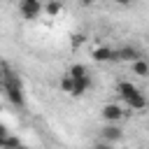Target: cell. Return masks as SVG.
<instances>
[{
    "label": "cell",
    "mask_w": 149,
    "mask_h": 149,
    "mask_svg": "<svg viewBox=\"0 0 149 149\" xmlns=\"http://www.w3.org/2000/svg\"><path fill=\"white\" fill-rule=\"evenodd\" d=\"M2 68V86H5V95L9 98V102L12 105H16V107H23V84H21V79H19V74L16 72H12L5 63L0 65Z\"/></svg>",
    "instance_id": "6da1fadb"
},
{
    "label": "cell",
    "mask_w": 149,
    "mask_h": 149,
    "mask_svg": "<svg viewBox=\"0 0 149 149\" xmlns=\"http://www.w3.org/2000/svg\"><path fill=\"white\" fill-rule=\"evenodd\" d=\"M116 93L121 95V100H123L130 109H144V107H147L144 93H142L135 84H130V81H119V84H116Z\"/></svg>",
    "instance_id": "7a4b0ae2"
},
{
    "label": "cell",
    "mask_w": 149,
    "mask_h": 149,
    "mask_svg": "<svg viewBox=\"0 0 149 149\" xmlns=\"http://www.w3.org/2000/svg\"><path fill=\"white\" fill-rule=\"evenodd\" d=\"M100 116L105 119V123H119V121L126 116V109H123L121 105H116V102H107V105H102Z\"/></svg>",
    "instance_id": "3957f363"
},
{
    "label": "cell",
    "mask_w": 149,
    "mask_h": 149,
    "mask_svg": "<svg viewBox=\"0 0 149 149\" xmlns=\"http://www.w3.org/2000/svg\"><path fill=\"white\" fill-rule=\"evenodd\" d=\"M19 14L28 21L37 19L42 14V0H21L19 2Z\"/></svg>",
    "instance_id": "277c9868"
},
{
    "label": "cell",
    "mask_w": 149,
    "mask_h": 149,
    "mask_svg": "<svg viewBox=\"0 0 149 149\" xmlns=\"http://www.w3.org/2000/svg\"><path fill=\"white\" fill-rule=\"evenodd\" d=\"M91 56H93L95 63H116V49H112V47H107V44L95 47Z\"/></svg>",
    "instance_id": "5b68a950"
},
{
    "label": "cell",
    "mask_w": 149,
    "mask_h": 149,
    "mask_svg": "<svg viewBox=\"0 0 149 149\" xmlns=\"http://www.w3.org/2000/svg\"><path fill=\"white\" fill-rule=\"evenodd\" d=\"M100 137H102V142L114 144V142H119V140L123 137V130H121L116 123H107V126L100 128Z\"/></svg>",
    "instance_id": "8992f818"
},
{
    "label": "cell",
    "mask_w": 149,
    "mask_h": 149,
    "mask_svg": "<svg viewBox=\"0 0 149 149\" xmlns=\"http://www.w3.org/2000/svg\"><path fill=\"white\" fill-rule=\"evenodd\" d=\"M142 54H140V49L137 47H130V44H126V47H121V49H116V61H121V63H133L135 58H140Z\"/></svg>",
    "instance_id": "52a82bcc"
},
{
    "label": "cell",
    "mask_w": 149,
    "mask_h": 149,
    "mask_svg": "<svg viewBox=\"0 0 149 149\" xmlns=\"http://www.w3.org/2000/svg\"><path fill=\"white\" fill-rule=\"evenodd\" d=\"M130 72L137 74V77H149V61H147L144 56L135 58V61L130 63Z\"/></svg>",
    "instance_id": "ba28073f"
},
{
    "label": "cell",
    "mask_w": 149,
    "mask_h": 149,
    "mask_svg": "<svg viewBox=\"0 0 149 149\" xmlns=\"http://www.w3.org/2000/svg\"><path fill=\"white\" fill-rule=\"evenodd\" d=\"M42 12H44L47 16H58V14L63 12V2H61V0H47V2L42 5Z\"/></svg>",
    "instance_id": "9c48e42d"
},
{
    "label": "cell",
    "mask_w": 149,
    "mask_h": 149,
    "mask_svg": "<svg viewBox=\"0 0 149 149\" xmlns=\"http://www.w3.org/2000/svg\"><path fill=\"white\" fill-rule=\"evenodd\" d=\"M68 72H70L74 79H81V77H91V74H88V70H86V65H81V63H74V65H72Z\"/></svg>",
    "instance_id": "30bf717a"
},
{
    "label": "cell",
    "mask_w": 149,
    "mask_h": 149,
    "mask_svg": "<svg viewBox=\"0 0 149 149\" xmlns=\"http://www.w3.org/2000/svg\"><path fill=\"white\" fill-rule=\"evenodd\" d=\"M72 84H74L72 74H70V72H65V74L61 77V91H63V93H72Z\"/></svg>",
    "instance_id": "8fae6325"
},
{
    "label": "cell",
    "mask_w": 149,
    "mask_h": 149,
    "mask_svg": "<svg viewBox=\"0 0 149 149\" xmlns=\"http://www.w3.org/2000/svg\"><path fill=\"white\" fill-rule=\"evenodd\" d=\"M19 144H21V140H19V137H12L9 133L0 135V147H19Z\"/></svg>",
    "instance_id": "7c38bea8"
},
{
    "label": "cell",
    "mask_w": 149,
    "mask_h": 149,
    "mask_svg": "<svg viewBox=\"0 0 149 149\" xmlns=\"http://www.w3.org/2000/svg\"><path fill=\"white\" fill-rule=\"evenodd\" d=\"M84 42H86V35H84V33H74V35L70 37V47H72V49H79Z\"/></svg>",
    "instance_id": "4fadbf2b"
},
{
    "label": "cell",
    "mask_w": 149,
    "mask_h": 149,
    "mask_svg": "<svg viewBox=\"0 0 149 149\" xmlns=\"http://www.w3.org/2000/svg\"><path fill=\"white\" fill-rule=\"evenodd\" d=\"M114 5H119V7H130L133 5V0H112Z\"/></svg>",
    "instance_id": "5bb4252c"
},
{
    "label": "cell",
    "mask_w": 149,
    "mask_h": 149,
    "mask_svg": "<svg viewBox=\"0 0 149 149\" xmlns=\"http://www.w3.org/2000/svg\"><path fill=\"white\" fill-rule=\"evenodd\" d=\"M79 5H81V7H93L95 0H79Z\"/></svg>",
    "instance_id": "9a60e30c"
},
{
    "label": "cell",
    "mask_w": 149,
    "mask_h": 149,
    "mask_svg": "<svg viewBox=\"0 0 149 149\" xmlns=\"http://www.w3.org/2000/svg\"><path fill=\"white\" fill-rule=\"evenodd\" d=\"M5 133H9V130H7V126H5V123H0V135H5Z\"/></svg>",
    "instance_id": "2e32d148"
},
{
    "label": "cell",
    "mask_w": 149,
    "mask_h": 149,
    "mask_svg": "<svg viewBox=\"0 0 149 149\" xmlns=\"http://www.w3.org/2000/svg\"><path fill=\"white\" fill-rule=\"evenodd\" d=\"M2 93H5V86H2V81H0V95H2Z\"/></svg>",
    "instance_id": "e0dca14e"
},
{
    "label": "cell",
    "mask_w": 149,
    "mask_h": 149,
    "mask_svg": "<svg viewBox=\"0 0 149 149\" xmlns=\"http://www.w3.org/2000/svg\"><path fill=\"white\" fill-rule=\"evenodd\" d=\"M0 81H2V68H0Z\"/></svg>",
    "instance_id": "ac0fdd59"
},
{
    "label": "cell",
    "mask_w": 149,
    "mask_h": 149,
    "mask_svg": "<svg viewBox=\"0 0 149 149\" xmlns=\"http://www.w3.org/2000/svg\"><path fill=\"white\" fill-rule=\"evenodd\" d=\"M0 112H2V102H0Z\"/></svg>",
    "instance_id": "d6986e66"
}]
</instances>
